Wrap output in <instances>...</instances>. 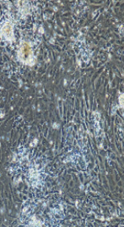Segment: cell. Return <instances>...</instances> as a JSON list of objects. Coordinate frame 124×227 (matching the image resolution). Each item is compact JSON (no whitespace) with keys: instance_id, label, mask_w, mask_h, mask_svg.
Here are the masks:
<instances>
[{"instance_id":"1","label":"cell","mask_w":124,"mask_h":227,"mask_svg":"<svg viewBox=\"0 0 124 227\" xmlns=\"http://www.w3.org/2000/svg\"><path fill=\"white\" fill-rule=\"evenodd\" d=\"M31 55H32L31 47L27 43H23L21 45V48H20V50H19L20 58L23 61H27L31 57Z\"/></svg>"},{"instance_id":"2","label":"cell","mask_w":124,"mask_h":227,"mask_svg":"<svg viewBox=\"0 0 124 227\" xmlns=\"http://www.w3.org/2000/svg\"><path fill=\"white\" fill-rule=\"evenodd\" d=\"M3 32L4 33V35L7 37H12V33H13V28H12V26L9 25V24H7L5 25L4 28H3Z\"/></svg>"}]
</instances>
